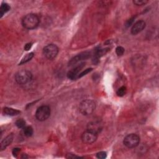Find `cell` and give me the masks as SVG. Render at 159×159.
<instances>
[{"instance_id":"obj_25","label":"cell","mask_w":159,"mask_h":159,"mask_svg":"<svg viewBox=\"0 0 159 159\" xmlns=\"http://www.w3.org/2000/svg\"><path fill=\"white\" fill-rule=\"evenodd\" d=\"M32 43H27L25 45L24 48V51H29L30 49H31V48L32 47Z\"/></svg>"},{"instance_id":"obj_24","label":"cell","mask_w":159,"mask_h":159,"mask_svg":"<svg viewBox=\"0 0 159 159\" xmlns=\"http://www.w3.org/2000/svg\"><path fill=\"white\" fill-rule=\"evenodd\" d=\"M20 151H21V149H20L19 148H14L13 150V154L14 157H17L19 153L20 152Z\"/></svg>"},{"instance_id":"obj_12","label":"cell","mask_w":159,"mask_h":159,"mask_svg":"<svg viewBox=\"0 0 159 159\" xmlns=\"http://www.w3.org/2000/svg\"><path fill=\"white\" fill-rule=\"evenodd\" d=\"M14 139V135L13 134H9L8 136H6L3 140L1 142V145H0V148H1V151H4L5 149L7 147H8L10 144H11L13 141Z\"/></svg>"},{"instance_id":"obj_21","label":"cell","mask_w":159,"mask_h":159,"mask_svg":"<svg viewBox=\"0 0 159 159\" xmlns=\"http://www.w3.org/2000/svg\"><path fill=\"white\" fill-rule=\"evenodd\" d=\"M135 19H136V17H135V16H133V17H131L129 19H128L127 21H126V24H125L126 27H130V26L133 24V23H134V21Z\"/></svg>"},{"instance_id":"obj_22","label":"cell","mask_w":159,"mask_h":159,"mask_svg":"<svg viewBox=\"0 0 159 159\" xmlns=\"http://www.w3.org/2000/svg\"><path fill=\"white\" fill-rule=\"evenodd\" d=\"M107 157V154L106 152H99L96 154V157L99 159H104L106 158Z\"/></svg>"},{"instance_id":"obj_14","label":"cell","mask_w":159,"mask_h":159,"mask_svg":"<svg viewBox=\"0 0 159 159\" xmlns=\"http://www.w3.org/2000/svg\"><path fill=\"white\" fill-rule=\"evenodd\" d=\"M34 54L33 52H31V53H29L27 54H26V55H25L21 60V62L19 63V65H23L24 64L27 63L28 62H29L30 61H31V59L34 57Z\"/></svg>"},{"instance_id":"obj_8","label":"cell","mask_w":159,"mask_h":159,"mask_svg":"<svg viewBox=\"0 0 159 159\" xmlns=\"http://www.w3.org/2000/svg\"><path fill=\"white\" fill-rule=\"evenodd\" d=\"M85 66V63H80L79 65H77L68 72L67 77L72 80H75L78 79V76L80 74V72Z\"/></svg>"},{"instance_id":"obj_16","label":"cell","mask_w":159,"mask_h":159,"mask_svg":"<svg viewBox=\"0 0 159 159\" xmlns=\"http://www.w3.org/2000/svg\"><path fill=\"white\" fill-rule=\"evenodd\" d=\"M10 9H11V7L9 6V5L7 3H2L1 8H0V12H1V17H3V16L7 12H8Z\"/></svg>"},{"instance_id":"obj_6","label":"cell","mask_w":159,"mask_h":159,"mask_svg":"<svg viewBox=\"0 0 159 159\" xmlns=\"http://www.w3.org/2000/svg\"><path fill=\"white\" fill-rule=\"evenodd\" d=\"M58 48L53 44L47 45L43 49V54L44 56L48 60L54 59L58 55Z\"/></svg>"},{"instance_id":"obj_7","label":"cell","mask_w":159,"mask_h":159,"mask_svg":"<svg viewBox=\"0 0 159 159\" xmlns=\"http://www.w3.org/2000/svg\"><path fill=\"white\" fill-rule=\"evenodd\" d=\"M98 138V134L86 130L82 135V141L84 144H92L96 142Z\"/></svg>"},{"instance_id":"obj_2","label":"cell","mask_w":159,"mask_h":159,"mask_svg":"<svg viewBox=\"0 0 159 159\" xmlns=\"http://www.w3.org/2000/svg\"><path fill=\"white\" fill-rule=\"evenodd\" d=\"M96 108V103L91 99L83 101L79 106V110L83 115L88 116L92 114Z\"/></svg>"},{"instance_id":"obj_23","label":"cell","mask_w":159,"mask_h":159,"mask_svg":"<svg viewBox=\"0 0 159 159\" xmlns=\"http://www.w3.org/2000/svg\"><path fill=\"white\" fill-rule=\"evenodd\" d=\"M92 70H93L92 68H88V69L85 70H84L83 72L80 73V74L78 75V78H80L83 77V76L86 75L87 73H88L90 72L91 71H92Z\"/></svg>"},{"instance_id":"obj_15","label":"cell","mask_w":159,"mask_h":159,"mask_svg":"<svg viewBox=\"0 0 159 159\" xmlns=\"http://www.w3.org/2000/svg\"><path fill=\"white\" fill-rule=\"evenodd\" d=\"M23 132L26 137H31L34 133L33 128L31 126H26L23 129Z\"/></svg>"},{"instance_id":"obj_17","label":"cell","mask_w":159,"mask_h":159,"mask_svg":"<svg viewBox=\"0 0 159 159\" xmlns=\"http://www.w3.org/2000/svg\"><path fill=\"white\" fill-rule=\"evenodd\" d=\"M127 92V88L126 86H123L121 88H119L116 92V94L119 97H123L124 96Z\"/></svg>"},{"instance_id":"obj_1","label":"cell","mask_w":159,"mask_h":159,"mask_svg":"<svg viewBox=\"0 0 159 159\" xmlns=\"http://www.w3.org/2000/svg\"><path fill=\"white\" fill-rule=\"evenodd\" d=\"M39 18L35 14H28L22 19L23 26L29 30L37 28L39 25Z\"/></svg>"},{"instance_id":"obj_20","label":"cell","mask_w":159,"mask_h":159,"mask_svg":"<svg viewBox=\"0 0 159 159\" xmlns=\"http://www.w3.org/2000/svg\"><path fill=\"white\" fill-rule=\"evenodd\" d=\"M148 3V1L146 0H134L133 1V3L136 6H143Z\"/></svg>"},{"instance_id":"obj_3","label":"cell","mask_w":159,"mask_h":159,"mask_svg":"<svg viewBox=\"0 0 159 159\" xmlns=\"http://www.w3.org/2000/svg\"><path fill=\"white\" fill-rule=\"evenodd\" d=\"M32 79L33 74L27 70H22L15 75V80L19 85H26L31 82Z\"/></svg>"},{"instance_id":"obj_5","label":"cell","mask_w":159,"mask_h":159,"mask_svg":"<svg viewBox=\"0 0 159 159\" xmlns=\"http://www.w3.org/2000/svg\"><path fill=\"white\" fill-rule=\"evenodd\" d=\"M139 143H140V137L136 134H130L126 136L123 140L124 145L129 148L136 147Z\"/></svg>"},{"instance_id":"obj_19","label":"cell","mask_w":159,"mask_h":159,"mask_svg":"<svg viewBox=\"0 0 159 159\" xmlns=\"http://www.w3.org/2000/svg\"><path fill=\"white\" fill-rule=\"evenodd\" d=\"M125 50L124 48L121 46H118L116 48V53L117 55V56H122L124 53Z\"/></svg>"},{"instance_id":"obj_10","label":"cell","mask_w":159,"mask_h":159,"mask_svg":"<svg viewBox=\"0 0 159 159\" xmlns=\"http://www.w3.org/2000/svg\"><path fill=\"white\" fill-rule=\"evenodd\" d=\"M102 129H103V126L100 123L97 121H93L88 123V124L87 125L86 130L91 131L98 135L101 132Z\"/></svg>"},{"instance_id":"obj_9","label":"cell","mask_w":159,"mask_h":159,"mask_svg":"<svg viewBox=\"0 0 159 159\" xmlns=\"http://www.w3.org/2000/svg\"><path fill=\"white\" fill-rule=\"evenodd\" d=\"M90 57V53L88 52H84L82 53H80V54H78L77 55L73 57L70 61L68 63L69 66H73L78 64L80 61H83V60H86Z\"/></svg>"},{"instance_id":"obj_11","label":"cell","mask_w":159,"mask_h":159,"mask_svg":"<svg viewBox=\"0 0 159 159\" xmlns=\"http://www.w3.org/2000/svg\"><path fill=\"white\" fill-rule=\"evenodd\" d=\"M146 26V23L144 21L141 20L136 22L131 28V34L132 35H137L141 33L145 29Z\"/></svg>"},{"instance_id":"obj_13","label":"cell","mask_w":159,"mask_h":159,"mask_svg":"<svg viewBox=\"0 0 159 159\" xmlns=\"http://www.w3.org/2000/svg\"><path fill=\"white\" fill-rule=\"evenodd\" d=\"M3 112L6 115L11 116H17L21 113V111L17 110V109H13L11 108H8V107H5L3 109Z\"/></svg>"},{"instance_id":"obj_18","label":"cell","mask_w":159,"mask_h":159,"mask_svg":"<svg viewBox=\"0 0 159 159\" xmlns=\"http://www.w3.org/2000/svg\"><path fill=\"white\" fill-rule=\"evenodd\" d=\"M16 126L19 128V129H24L26 127V121L23 119H17V120L15 123Z\"/></svg>"},{"instance_id":"obj_4","label":"cell","mask_w":159,"mask_h":159,"mask_svg":"<svg viewBox=\"0 0 159 159\" xmlns=\"http://www.w3.org/2000/svg\"><path fill=\"white\" fill-rule=\"evenodd\" d=\"M51 114V108L48 106L42 105L37 108L36 112V117L39 121H45Z\"/></svg>"}]
</instances>
